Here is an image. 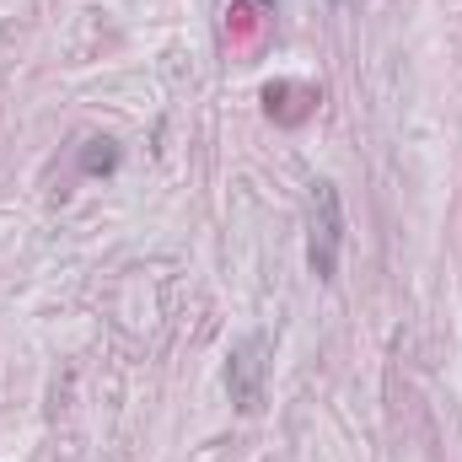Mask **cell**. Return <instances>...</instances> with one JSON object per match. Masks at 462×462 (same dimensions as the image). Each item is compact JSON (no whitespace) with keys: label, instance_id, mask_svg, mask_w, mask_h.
I'll list each match as a JSON object with an SVG mask.
<instances>
[{"label":"cell","instance_id":"1","mask_svg":"<svg viewBox=\"0 0 462 462\" xmlns=\"http://www.w3.org/2000/svg\"><path fill=\"white\" fill-rule=\"evenodd\" d=\"M339 253H345V205H339V189L323 178V183H312V231H307L312 274L334 280L339 274Z\"/></svg>","mask_w":462,"mask_h":462},{"label":"cell","instance_id":"2","mask_svg":"<svg viewBox=\"0 0 462 462\" xmlns=\"http://www.w3.org/2000/svg\"><path fill=\"white\" fill-rule=\"evenodd\" d=\"M263 376H269V334H247L242 345L231 349V365H226L231 403L242 414H258L263 409Z\"/></svg>","mask_w":462,"mask_h":462},{"label":"cell","instance_id":"3","mask_svg":"<svg viewBox=\"0 0 462 462\" xmlns=\"http://www.w3.org/2000/svg\"><path fill=\"white\" fill-rule=\"evenodd\" d=\"M114 167H118V145L114 140H87V151H81V172L97 178V172H114Z\"/></svg>","mask_w":462,"mask_h":462},{"label":"cell","instance_id":"4","mask_svg":"<svg viewBox=\"0 0 462 462\" xmlns=\"http://www.w3.org/2000/svg\"><path fill=\"white\" fill-rule=\"evenodd\" d=\"M263 5H274V0H263Z\"/></svg>","mask_w":462,"mask_h":462}]
</instances>
